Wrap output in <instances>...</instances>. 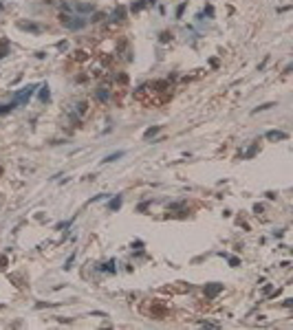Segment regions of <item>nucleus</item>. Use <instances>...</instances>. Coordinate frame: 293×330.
Listing matches in <instances>:
<instances>
[{
  "label": "nucleus",
  "instance_id": "obj_2",
  "mask_svg": "<svg viewBox=\"0 0 293 330\" xmlns=\"http://www.w3.org/2000/svg\"><path fill=\"white\" fill-rule=\"evenodd\" d=\"M33 88H35V86H29L26 90L18 92V95H16V104H18V101H26V99H29V97H31V95H33Z\"/></svg>",
  "mask_w": 293,
  "mask_h": 330
},
{
  "label": "nucleus",
  "instance_id": "obj_5",
  "mask_svg": "<svg viewBox=\"0 0 293 330\" xmlns=\"http://www.w3.org/2000/svg\"><path fill=\"white\" fill-rule=\"evenodd\" d=\"M119 205H121V198H115V200H110V209H119Z\"/></svg>",
  "mask_w": 293,
  "mask_h": 330
},
{
  "label": "nucleus",
  "instance_id": "obj_4",
  "mask_svg": "<svg viewBox=\"0 0 293 330\" xmlns=\"http://www.w3.org/2000/svg\"><path fill=\"white\" fill-rule=\"evenodd\" d=\"M267 137H269V139H286L284 132H269Z\"/></svg>",
  "mask_w": 293,
  "mask_h": 330
},
{
  "label": "nucleus",
  "instance_id": "obj_1",
  "mask_svg": "<svg viewBox=\"0 0 293 330\" xmlns=\"http://www.w3.org/2000/svg\"><path fill=\"white\" fill-rule=\"evenodd\" d=\"M62 24L68 26V29H82V26L86 24V20H82V18H77V20H71V16H62Z\"/></svg>",
  "mask_w": 293,
  "mask_h": 330
},
{
  "label": "nucleus",
  "instance_id": "obj_3",
  "mask_svg": "<svg viewBox=\"0 0 293 330\" xmlns=\"http://www.w3.org/2000/svg\"><path fill=\"white\" fill-rule=\"evenodd\" d=\"M13 108H16V101H13V104H0V115H5V112L13 110Z\"/></svg>",
  "mask_w": 293,
  "mask_h": 330
},
{
  "label": "nucleus",
  "instance_id": "obj_6",
  "mask_svg": "<svg viewBox=\"0 0 293 330\" xmlns=\"http://www.w3.org/2000/svg\"><path fill=\"white\" fill-rule=\"evenodd\" d=\"M119 156H124V152H117V154H110L106 161H115V158H119Z\"/></svg>",
  "mask_w": 293,
  "mask_h": 330
}]
</instances>
